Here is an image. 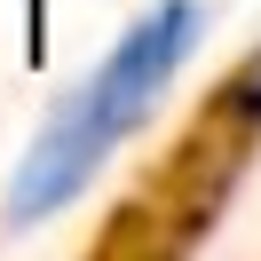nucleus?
I'll use <instances>...</instances> for the list:
<instances>
[{
    "label": "nucleus",
    "instance_id": "1",
    "mask_svg": "<svg viewBox=\"0 0 261 261\" xmlns=\"http://www.w3.org/2000/svg\"><path fill=\"white\" fill-rule=\"evenodd\" d=\"M190 40H198V0L150 8V16L103 56V71L32 135L16 182H8V222H32V214H56V206H64V198L103 166V150L150 111V95L174 80V64L190 56Z\"/></svg>",
    "mask_w": 261,
    "mask_h": 261
},
{
    "label": "nucleus",
    "instance_id": "2",
    "mask_svg": "<svg viewBox=\"0 0 261 261\" xmlns=\"http://www.w3.org/2000/svg\"><path fill=\"white\" fill-rule=\"evenodd\" d=\"M238 103H245V111H261V56H253V80L238 87Z\"/></svg>",
    "mask_w": 261,
    "mask_h": 261
}]
</instances>
